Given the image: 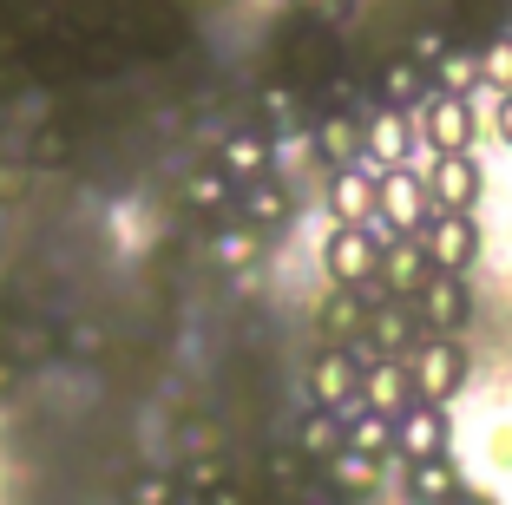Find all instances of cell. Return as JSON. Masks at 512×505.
<instances>
[{
    "instance_id": "6da1fadb",
    "label": "cell",
    "mask_w": 512,
    "mask_h": 505,
    "mask_svg": "<svg viewBox=\"0 0 512 505\" xmlns=\"http://www.w3.org/2000/svg\"><path fill=\"white\" fill-rule=\"evenodd\" d=\"M434 197H440V210H473V197H480V164H473L467 151H440Z\"/></svg>"
},
{
    "instance_id": "7a4b0ae2",
    "label": "cell",
    "mask_w": 512,
    "mask_h": 505,
    "mask_svg": "<svg viewBox=\"0 0 512 505\" xmlns=\"http://www.w3.org/2000/svg\"><path fill=\"white\" fill-rule=\"evenodd\" d=\"M473 256H480V223H473V210H447V217L434 223V263L467 269Z\"/></svg>"
},
{
    "instance_id": "3957f363",
    "label": "cell",
    "mask_w": 512,
    "mask_h": 505,
    "mask_svg": "<svg viewBox=\"0 0 512 505\" xmlns=\"http://www.w3.org/2000/svg\"><path fill=\"white\" fill-rule=\"evenodd\" d=\"M427 138H434L440 151H467L473 145V112L460 92H440L434 105H427Z\"/></svg>"
},
{
    "instance_id": "277c9868",
    "label": "cell",
    "mask_w": 512,
    "mask_h": 505,
    "mask_svg": "<svg viewBox=\"0 0 512 505\" xmlns=\"http://www.w3.org/2000/svg\"><path fill=\"white\" fill-rule=\"evenodd\" d=\"M421 315L434 328H467V315H473L467 283H434V289H427V302H421Z\"/></svg>"
},
{
    "instance_id": "5b68a950",
    "label": "cell",
    "mask_w": 512,
    "mask_h": 505,
    "mask_svg": "<svg viewBox=\"0 0 512 505\" xmlns=\"http://www.w3.org/2000/svg\"><path fill=\"white\" fill-rule=\"evenodd\" d=\"M467 381V355L453 342H440V348H427V401H447L453 387Z\"/></svg>"
},
{
    "instance_id": "8992f818",
    "label": "cell",
    "mask_w": 512,
    "mask_h": 505,
    "mask_svg": "<svg viewBox=\"0 0 512 505\" xmlns=\"http://www.w3.org/2000/svg\"><path fill=\"white\" fill-rule=\"evenodd\" d=\"M480 73H486V86H499V92L512 86V33H506V40H493V46L480 53Z\"/></svg>"
},
{
    "instance_id": "52a82bcc",
    "label": "cell",
    "mask_w": 512,
    "mask_h": 505,
    "mask_svg": "<svg viewBox=\"0 0 512 505\" xmlns=\"http://www.w3.org/2000/svg\"><path fill=\"white\" fill-rule=\"evenodd\" d=\"M388 210H394V223H414V217H421V184H414V178H394L388 184Z\"/></svg>"
},
{
    "instance_id": "ba28073f",
    "label": "cell",
    "mask_w": 512,
    "mask_h": 505,
    "mask_svg": "<svg viewBox=\"0 0 512 505\" xmlns=\"http://www.w3.org/2000/svg\"><path fill=\"white\" fill-rule=\"evenodd\" d=\"M493 132H499V138H506V145H512V86H506V92H499V112H493Z\"/></svg>"
}]
</instances>
